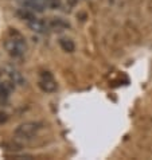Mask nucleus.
<instances>
[{"label": "nucleus", "mask_w": 152, "mask_h": 160, "mask_svg": "<svg viewBox=\"0 0 152 160\" xmlns=\"http://www.w3.org/2000/svg\"><path fill=\"white\" fill-rule=\"evenodd\" d=\"M27 26L28 27L35 31V32H39V34H43V32H46V31L50 28V26H48L47 22H44L42 19H38V18H30V19L27 20Z\"/></svg>", "instance_id": "obj_4"}, {"label": "nucleus", "mask_w": 152, "mask_h": 160, "mask_svg": "<svg viewBox=\"0 0 152 160\" xmlns=\"http://www.w3.org/2000/svg\"><path fill=\"white\" fill-rule=\"evenodd\" d=\"M4 47L8 51V54L14 58H20L27 51V43H26L24 38L15 30L10 31V37L4 42Z\"/></svg>", "instance_id": "obj_1"}, {"label": "nucleus", "mask_w": 152, "mask_h": 160, "mask_svg": "<svg viewBox=\"0 0 152 160\" xmlns=\"http://www.w3.org/2000/svg\"><path fill=\"white\" fill-rule=\"evenodd\" d=\"M48 26H50L51 30H55V31H62L65 28H69V23L68 22H65L63 19H61V18H53V19L48 22Z\"/></svg>", "instance_id": "obj_5"}, {"label": "nucleus", "mask_w": 152, "mask_h": 160, "mask_svg": "<svg viewBox=\"0 0 152 160\" xmlns=\"http://www.w3.org/2000/svg\"><path fill=\"white\" fill-rule=\"evenodd\" d=\"M41 128H42L41 122H24V124H20V125L15 129V136L19 137V139H23V140L33 139Z\"/></svg>", "instance_id": "obj_2"}, {"label": "nucleus", "mask_w": 152, "mask_h": 160, "mask_svg": "<svg viewBox=\"0 0 152 160\" xmlns=\"http://www.w3.org/2000/svg\"><path fill=\"white\" fill-rule=\"evenodd\" d=\"M7 114L4 113V112H0V124H3V122H6L7 121Z\"/></svg>", "instance_id": "obj_9"}, {"label": "nucleus", "mask_w": 152, "mask_h": 160, "mask_svg": "<svg viewBox=\"0 0 152 160\" xmlns=\"http://www.w3.org/2000/svg\"><path fill=\"white\" fill-rule=\"evenodd\" d=\"M59 46H61L62 50L66 51V52H73L74 48H75L74 42L71 41V39H69V38H62L59 41Z\"/></svg>", "instance_id": "obj_6"}, {"label": "nucleus", "mask_w": 152, "mask_h": 160, "mask_svg": "<svg viewBox=\"0 0 152 160\" xmlns=\"http://www.w3.org/2000/svg\"><path fill=\"white\" fill-rule=\"evenodd\" d=\"M33 2L41 3L44 8H50V10H57L61 7V0H33Z\"/></svg>", "instance_id": "obj_7"}, {"label": "nucleus", "mask_w": 152, "mask_h": 160, "mask_svg": "<svg viewBox=\"0 0 152 160\" xmlns=\"http://www.w3.org/2000/svg\"><path fill=\"white\" fill-rule=\"evenodd\" d=\"M39 88L42 89L43 92L46 93H51L57 89V83L53 78V75L48 73V72H44L41 75V81H39Z\"/></svg>", "instance_id": "obj_3"}, {"label": "nucleus", "mask_w": 152, "mask_h": 160, "mask_svg": "<svg viewBox=\"0 0 152 160\" xmlns=\"http://www.w3.org/2000/svg\"><path fill=\"white\" fill-rule=\"evenodd\" d=\"M8 96H10V88H8L7 83L0 82V101L6 102Z\"/></svg>", "instance_id": "obj_8"}]
</instances>
